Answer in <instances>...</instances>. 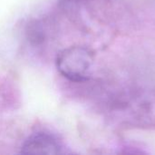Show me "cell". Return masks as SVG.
Instances as JSON below:
<instances>
[{"label": "cell", "instance_id": "cell-2", "mask_svg": "<svg viewBox=\"0 0 155 155\" xmlns=\"http://www.w3.org/2000/svg\"><path fill=\"white\" fill-rule=\"evenodd\" d=\"M21 153L25 154H58L61 153V145L53 135L37 133L25 142Z\"/></svg>", "mask_w": 155, "mask_h": 155}, {"label": "cell", "instance_id": "cell-1", "mask_svg": "<svg viewBox=\"0 0 155 155\" xmlns=\"http://www.w3.org/2000/svg\"><path fill=\"white\" fill-rule=\"evenodd\" d=\"M93 61L90 50L83 46H71L58 54L56 65L59 72L70 81L83 82L89 77Z\"/></svg>", "mask_w": 155, "mask_h": 155}]
</instances>
